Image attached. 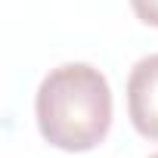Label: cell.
I'll return each mask as SVG.
<instances>
[{"label": "cell", "instance_id": "277c9868", "mask_svg": "<svg viewBox=\"0 0 158 158\" xmlns=\"http://www.w3.org/2000/svg\"><path fill=\"white\" fill-rule=\"evenodd\" d=\"M149 158H158V152H155V155H149Z\"/></svg>", "mask_w": 158, "mask_h": 158}, {"label": "cell", "instance_id": "7a4b0ae2", "mask_svg": "<svg viewBox=\"0 0 158 158\" xmlns=\"http://www.w3.org/2000/svg\"><path fill=\"white\" fill-rule=\"evenodd\" d=\"M127 115L146 139H158V53L139 59L127 77Z\"/></svg>", "mask_w": 158, "mask_h": 158}, {"label": "cell", "instance_id": "6da1fadb", "mask_svg": "<svg viewBox=\"0 0 158 158\" xmlns=\"http://www.w3.org/2000/svg\"><path fill=\"white\" fill-rule=\"evenodd\" d=\"M40 136L62 152H90L112 127V90L106 74L87 62L53 68L34 99Z\"/></svg>", "mask_w": 158, "mask_h": 158}, {"label": "cell", "instance_id": "3957f363", "mask_svg": "<svg viewBox=\"0 0 158 158\" xmlns=\"http://www.w3.org/2000/svg\"><path fill=\"white\" fill-rule=\"evenodd\" d=\"M130 6H133V13L143 25L158 28V0H130Z\"/></svg>", "mask_w": 158, "mask_h": 158}]
</instances>
